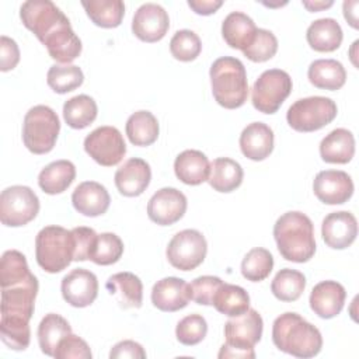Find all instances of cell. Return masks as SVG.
Returning <instances> with one entry per match:
<instances>
[{
  "mask_svg": "<svg viewBox=\"0 0 359 359\" xmlns=\"http://www.w3.org/2000/svg\"><path fill=\"white\" fill-rule=\"evenodd\" d=\"M0 338L14 351H24L31 341L29 320L38 294V279L29 271L27 258L17 250H7L0 259Z\"/></svg>",
  "mask_w": 359,
  "mask_h": 359,
  "instance_id": "1",
  "label": "cell"
},
{
  "mask_svg": "<svg viewBox=\"0 0 359 359\" xmlns=\"http://www.w3.org/2000/svg\"><path fill=\"white\" fill-rule=\"evenodd\" d=\"M20 18L48 49L52 59L69 65L81 53V41L69 18L49 0H28L20 8Z\"/></svg>",
  "mask_w": 359,
  "mask_h": 359,
  "instance_id": "2",
  "label": "cell"
},
{
  "mask_svg": "<svg viewBox=\"0 0 359 359\" xmlns=\"http://www.w3.org/2000/svg\"><path fill=\"white\" fill-rule=\"evenodd\" d=\"M275 346L296 358H313L323 346V337L317 327L306 321L297 313H283L272 325Z\"/></svg>",
  "mask_w": 359,
  "mask_h": 359,
  "instance_id": "3",
  "label": "cell"
},
{
  "mask_svg": "<svg viewBox=\"0 0 359 359\" xmlns=\"http://www.w3.org/2000/svg\"><path fill=\"white\" fill-rule=\"evenodd\" d=\"M273 237L280 255L292 262H307L316 252L314 227L309 216L292 210L273 224Z\"/></svg>",
  "mask_w": 359,
  "mask_h": 359,
  "instance_id": "4",
  "label": "cell"
},
{
  "mask_svg": "<svg viewBox=\"0 0 359 359\" xmlns=\"http://www.w3.org/2000/svg\"><path fill=\"white\" fill-rule=\"evenodd\" d=\"M209 76L213 97L220 107L236 109L245 104L248 80L245 67L240 59L231 56L216 59L210 66Z\"/></svg>",
  "mask_w": 359,
  "mask_h": 359,
  "instance_id": "5",
  "label": "cell"
},
{
  "mask_svg": "<svg viewBox=\"0 0 359 359\" xmlns=\"http://www.w3.org/2000/svg\"><path fill=\"white\" fill-rule=\"evenodd\" d=\"M264 321L261 314L248 309L245 313L237 317H231L224 324L226 342L219 351V358H241L254 359V345L259 342L262 337Z\"/></svg>",
  "mask_w": 359,
  "mask_h": 359,
  "instance_id": "6",
  "label": "cell"
},
{
  "mask_svg": "<svg viewBox=\"0 0 359 359\" xmlns=\"http://www.w3.org/2000/svg\"><path fill=\"white\" fill-rule=\"evenodd\" d=\"M35 258L38 265L49 273L66 269L74 258L72 230L62 226H46L36 234Z\"/></svg>",
  "mask_w": 359,
  "mask_h": 359,
  "instance_id": "7",
  "label": "cell"
},
{
  "mask_svg": "<svg viewBox=\"0 0 359 359\" xmlns=\"http://www.w3.org/2000/svg\"><path fill=\"white\" fill-rule=\"evenodd\" d=\"M60 122L48 105H35L24 116L22 142L34 154L49 153L57 140Z\"/></svg>",
  "mask_w": 359,
  "mask_h": 359,
  "instance_id": "8",
  "label": "cell"
},
{
  "mask_svg": "<svg viewBox=\"0 0 359 359\" xmlns=\"http://www.w3.org/2000/svg\"><path fill=\"white\" fill-rule=\"evenodd\" d=\"M337 112V104L331 98L316 95L294 101L286 112V121L297 132H314L331 123Z\"/></svg>",
  "mask_w": 359,
  "mask_h": 359,
  "instance_id": "9",
  "label": "cell"
},
{
  "mask_svg": "<svg viewBox=\"0 0 359 359\" xmlns=\"http://www.w3.org/2000/svg\"><path fill=\"white\" fill-rule=\"evenodd\" d=\"M292 79L280 69H269L261 73L252 86L251 101L262 114H275L292 93Z\"/></svg>",
  "mask_w": 359,
  "mask_h": 359,
  "instance_id": "10",
  "label": "cell"
},
{
  "mask_svg": "<svg viewBox=\"0 0 359 359\" xmlns=\"http://www.w3.org/2000/svg\"><path fill=\"white\" fill-rule=\"evenodd\" d=\"M39 212L36 194L25 185H13L1 191L0 220L7 227L28 224Z\"/></svg>",
  "mask_w": 359,
  "mask_h": 359,
  "instance_id": "11",
  "label": "cell"
},
{
  "mask_svg": "<svg viewBox=\"0 0 359 359\" xmlns=\"http://www.w3.org/2000/svg\"><path fill=\"white\" fill-rule=\"evenodd\" d=\"M208 252L205 236L194 229L178 231L167 245L165 255L168 262L180 271H192L198 268Z\"/></svg>",
  "mask_w": 359,
  "mask_h": 359,
  "instance_id": "12",
  "label": "cell"
},
{
  "mask_svg": "<svg viewBox=\"0 0 359 359\" xmlns=\"http://www.w3.org/2000/svg\"><path fill=\"white\" fill-rule=\"evenodd\" d=\"M84 150L100 165L112 167L125 157L126 144L115 126H100L86 136Z\"/></svg>",
  "mask_w": 359,
  "mask_h": 359,
  "instance_id": "13",
  "label": "cell"
},
{
  "mask_svg": "<svg viewBox=\"0 0 359 359\" xmlns=\"http://www.w3.org/2000/svg\"><path fill=\"white\" fill-rule=\"evenodd\" d=\"M187 196L177 188L158 189L147 203L149 219L160 226L177 223L187 212Z\"/></svg>",
  "mask_w": 359,
  "mask_h": 359,
  "instance_id": "14",
  "label": "cell"
},
{
  "mask_svg": "<svg viewBox=\"0 0 359 359\" xmlns=\"http://www.w3.org/2000/svg\"><path fill=\"white\" fill-rule=\"evenodd\" d=\"M170 28L168 13L156 3L142 4L132 20V32L143 42L163 39Z\"/></svg>",
  "mask_w": 359,
  "mask_h": 359,
  "instance_id": "15",
  "label": "cell"
},
{
  "mask_svg": "<svg viewBox=\"0 0 359 359\" xmlns=\"http://www.w3.org/2000/svg\"><path fill=\"white\" fill-rule=\"evenodd\" d=\"M313 191L323 203L341 205L348 202L353 195V181L345 171L324 170L316 175Z\"/></svg>",
  "mask_w": 359,
  "mask_h": 359,
  "instance_id": "16",
  "label": "cell"
},
{
  "mask_svg": "<svg viewBox=\"0 0 359 359\" xmlns=\"http://www.w3.org/2000/svg\"><path fill=\"white\" fill-rule=\"evenodd\" d=\"M63 299L73 307L90 306L98 294L97 276L84 268H77L69 272L60 285Z\"/></svg>",
  "mask_w": 359,
  "mask_h": 359,
  "instance_id": "17",
  "label": "cell"
},
{
  "mask_svg": "<svg viewBox=\"0 0 359 359\" xmlns=\"http://www.w3.org/2000/svg\"><path fill=\"white\" fill-rule=\"evenodd\" d=\"M321 236L325 244L334 250L348 248L358 236L356 217L346 210L327 215L321 224Z\"/></svg>",
  "mask_w": 359,
  "mask_h": 359,
  "instance_id": "18",
  "label": "cell"
},
{
  "mask_svg": "<svg viewBox=\"0 0 359 359\" xmlns=\"http://www.w3.org/2000/svg\"><path fill=\"white\" fill-rule=\"evenodd\" d=\"M115 185L123 196H139L150 184L151 170L150 165L139 157L126 160L115 172Z\"/></svg>",
  "mask_w": 359,
  "mask_h": 359,
  "instance_id": "19",
  "label": "cell"
},
{
  "mask_svg": "<svg viewBox=\"0 0 359 359\" xmlns=\"http://www.w3.org/2000/svg\"><path fill=\"white\" fill-rule=\"evenodd\" d=\"M191 300L189 285L175 276L157 280L151 289V303L161 311H178Z\"/></svg>",
  "mask_w": 359,
  "mask_h": 359,
  "instance_id": "20",
  "label": "cell"
},
{
  "mask_svg": "<svg viewBox=\"0 0 359 359\" xmlns=\"http://www.w3.org/2000/svg\"><path fill=\"white\" fill-rule=\"evenodd\" d=\"M346 299L345 287L335 280L317 283L310 293V307L321 318H332L341 313Z\"/></svg>",
  "mask_w": 359,
  "mask_h": 359,
  "instance_id": "21",
  "label": "cell"
},
{
  "mask_svg": "<svg viewBox=\"0 0 359 359\" xmlns=\"http://www.w3.org/2000/svg\"><path fill=\"white\" fill-rule=\"evenodd\" d=\"M73 208L88 217L104 215L111 203L109 194L104 185L95 181H84L72 194Z\"/></svg>",
  "mask_w": 359,
  "mask_h": 359,
  "instance_id": "22",
  "label": "cell"
},
{
  "mask_svg": "<svg viewBox=\"0 0 359 359\" xmlns=\"http://www.w3.org/2000/svg\"><path fill=\"white\" fill-rule=\"evenodd\" d=\"M241 153L254 161L265 160L273 150V132L262 122L247 125L240 135Z\"/></svg>",
  "mask_w": 359,
  "mask_h": 359,
  "instance_id": "23",
  "label": "cell"
},
{
  "mask_svg": "<svg viewBox=\"0 0 359 359\" xmlns=\"http://www.w3.org/2000/svg\"><path fill=\"white\" fill-rule=\"evenodd\" d=\"M105 287L122 309H139L143 300V283L132 272H118L108 278Z\"/></svg>",
  "mask_w": 359,
  "mask_h": 359,
  "instance_id": "24",
  "label": "cell"
},
{
  "mask_svg": "<svg viewBox=\"0 0 359 359\" xmlns=\"http://www.w3.org/2000/svg\"><path fill=\"white\" fill-rule=\"evenodd\" d=\"M355 154V137L351 130L337 128L320 143V156L325 163L346 164Z\"/></svg>",
  "mask_w": 359,
  "mask_h": 359,
  "instance_id": "25",
  "label": "cell"
},
{
  "mask_svg": "<svg viewBox=\"0 0 359 359\" xmlns=\"http://www.w3.org/2000/svg\"><path fill=\"white\" fill-rule=\"evenodd\" d=\"M210 163L199 150H184L174 161L177 178L187 185H199L208 181Z\"/></svg>",
  "mask_w": 359,
  "mask_h": 359,
  "instance_id": "26",
  "label": "cell"
},
{
  "mask_svg": "<svg viewBox=\"0 0 359 359\" xmlns=\"http://www.w3.org/2000/svg\"><path fill=\"white\" fill-rule=\"evenodd\" d=\"M307 42L317 52H334L342 42V28L334 18H318L313 21L306 32Z\"/></svg>",
  "mask_w": 359,
  "mask_h": 359,
  "instance_id": "27",
  "label": "cell"
},
{
  "mask_svg": "<svg viewBox=\"0 0 359 359\" xmlns=\"http://www.w3.org/2000/svg\"><path fill=\"white\" fill-rule=\"evenodd\" d=\"M257 32L255 22L241 11L230 13L222 24V35L226 43L233 49L244 50Z\"/></svg>",
  "mask_w": 359,
  "mask_h": 359,
  "instance_id": "28",
  "label": "cell"
},
{
  "mask_svg": "<svg viewBox=\"0 0 359 359\" xmlns=\"http://www.w3.org/2000/svg\"><path fill=\"white\" fill-rule=\"evenodd\" d=\"M309 81L321 90H339L346 81V72L335 59H318L310 63L307 70Z\"/></svg>",
  "mask_w": 359,
  "mask_h": 359,
  "instance_id": "29",
  "label": "cell"
},
{
  "mask_svg": "<svg viewBox=\"0 0 359 359\" xmlns=\"http://www.w3.org/2000/svg\"><path fill=\"white\" fill-rule=\"evenodd\" d=\"M76 178V167L69 160H56L48 164L38 175L39 188L48 195L65 192Z\"/></svg>",
  "mask_w": 359,
  "mask_h": 359,
  "instance_id": "30",
  "label": "cell"
},
{
  "mask_svg": "<svg viewBox=\"0 0 359 359\" xmlns=\"http://www.w3.org/2000/svg\"><path fill=\"white\" fill-rule=\"evenodd\" d=\"M241 165L229 157H219L212 161L208 182L217 192H231L243 182Z\"/></svg>",
  "mask_w": 359,
  "mask_h": 359,
  "instance_id": "31",
  "label": "cell"
},
{
  "mask_svg": "<svg viewBox=\"0 0 359 359\" xmlns=\"http://www.w3.org/2000/svg\"><path fill=\"white\" fill-rule=\"evenodd\" d=\"M126 135L135 146H150L158 137V121L149 111H137L126 121Z\"/></svg>",
  "mask_w": 359,
  "mask_h": 359,
  "instance_id": "32",
  "label": "cell"
},
{
  "mask_svg": "<svg viewBox=\"0 0 359 359\" xmlns=\"http://www.w3.org/2000/svg\"><path fill=\"white\" fill-rule=\"evenodd\" d=\"M69 334H72V327L62 316L55 313L46 314L38 325L41 351L48 356H53L59 342Z\"/></svg>",
  "mask_w": 359,
  "mask_h": 359,
  "instance_id": "33",
  "label": "cell"
},
{
  "mask_svg": "<svg viewBox=\"0 0 359 359\" xmlns=\"http://www.w3.org/2000/svg\"><path fill=\"white\" fill-rule=\"evenodd\" d=\"M88 18L101 28L121 25L125 15V4L121 0H90L81 1Z\"/></svg>",
  "mask_w": 359,
  "mask_h": 359,
  "instance_id": "34",
  "label": "cell"
},
{
  "mask_svg": "<svg viewBox=\"0 0 359 359\" xmlns=\"http://www.w3.org/2000/svg\"><path fill=\"white\" fill-rule=\"evenodd\" d=\"M212 306L224 316L237 317L250 309V296L244 287L223 282L213 297Z\"/></svg>",
  "mask_w": 359,
  "mask_h": 359,
  "instance_id": "35",
  "label": "cell"
},
{
  "mask_svg": "<svg viewBox=\"0 0 359 359\" xmlns=\"http://www.w3.org/2000/svg\"><path fill=\"white\" fill-rule=\"evenodd\" d=\"M97 104L86 94L72 97L63 104L65 122L73 129H84L97 118Z\"/></svg>",
  "mask_w": 359,
  "mask_h": 359,
  "instance_id": "36",
  "label": "cell"
},
{
  "mask_svg": "<svg viewBox=\"0 0 359 359\" xmlns=\"http://www.w3.org/2000/svg\"><path fill=\"white\" fill-rule=\"evenodd\" d=\"M306 289V276L296 269H280L271 283V292L280 302L297 300Z\"/></svg>",
  "mask_w": 359,
  "mask_h": 359,
  "instance_id": "37",
  "label": "cell"
},
{
  "mask_svg": "<svg viewBox=\"0 0 359 359\" xmlns=\"http://www.w3.org/2000/svg\"><path fill=\"white\" fill-rule=\"evenodd\" d=\"M46 81L55 93L66 94L83 84L84 74L76 65H53L48 70Z\"/></svg>",
  "mask_w": 359,
  "mask_h": 359,
  "instance_id": "38",
  "label": "cell"
},
{
  "mask_svg": "<svg viewBox=\"0 0 359 359\" xmlns=\"http://www.w3.org/2000/svg\"><path fill=\"white\" fill-rule=\"evenodd\" d=\"M273 268L272 254L262 248L255 247L250 250L241 262V273L247 280L261 282L269 276Z\"/></svg>",
  "mask_w": 359,
  "mask_h": 359,
  "instance_id": "39",
  "label": "cell"
},
{
  "mask_svg": "<svg viewBox=\"0 0 359 359\" xmlns=\"http://www.w3.org/2000/svg\"><path fill=\"white\" fill-rule=\"evenodd\" d=\"M123 254V243L115 233H101L97 236L90 259L97 265H112Z\"/></svg>",
  "mask_w": 359,
  "mask_h": 359,
  "instance_id": "40",
  "label": "cell"
},
{
  "mask_svg": "<svg viewBox=\"0 0 359 359\" xmlns=\"http://www.w3.org/2000/svg\"><path fill=\"white\" fill-rule=\"evenodd\" d=\"M202 50L201 38L191 29L177 31L170 41L171 55L181 62H191L199 56Z\"/></svg>",
  "mask_w": 359,
  "mask_h": 359,
  "instance_id": "41",
  "label": "cell"
},
{
  "mask_svg": "<svg viewBox=\"0 0 359 359\" xmlns=\"http://www.w3.org/2000/svg\"><path fill=\"white\" fill-rule=\"evenodd\" d=\"M278 50L276 36L264 28H257V32L250 45L243 50L244 56L251 62H266L275 56Z\"/></svg>",
  "mask_w": 359,
  "mask_h": 359,
  "instance_id": "42",
  "label": "cell"
},
{
  "mask_svg": "<svg viewBox=\"0 0 359 359\" xmlns=\"http://www.w3.org/2000/svg\"><path fill=\"white\" fill-rule=\"evenodd\" d=\"M208 334V323L201 314H189L184 317L175 328L177 339L187 346L199 344Z\"/></svg>",
  "mask_w": 359,
  "mask_h": 359,
  "instance_id": "43",
  "label": "cell"
},
{
  "mask_svg": "<svg viewBox=\"0 0 359 359\" xmlns=\"http://www.w3.org/2000/svg\"><path fill=\"white\" fill-rule=\"evenodd\" d=\"M222 285H223V280L217 276H210V275L199 276L189 283L191 300H194L196 304L212 306L213 297Z\"/></svg>",
  "mask_w": 359,
  "mask_h": 359,
  "instance_id": "44",
  "label": "cell"
},
{
  "mask_svg": "<svg viewBox=\"0 0 359 359\" xmlns=\"http://www.w3.org/2000/svg\"><path fill=\"white\" fill-rule=\"evenodd\" d=\"M93 353L84 339L74 334L66 335L57 345L53 358L56 359H91Z\"/></svg>",
  "mask_w": 359,
  "mask_h": 359,
  "instance_id": "45",
  "label": "cell"
},
{
  "mask_svg": "<svg viewBox=\"0 0 359 359\" xmlns=\"http://www.w3.org/2000/svg\"><path fill=\"white\" fill-rule=\"evenodd\" d=\"M73 240H74V258L73 261H86L90 259V254L93 251L97 233L91 227L80 226L72 229Z\"/></svg>",
  "mask_w": 359,
  "mask_h": 359,
  "instance_id": "46",
  "label": "cell"
},
{
  "mask_svg": "<svg viewBox=\"0 0 359 359\" xmlns=\"http://www.w3.org/2000/svg\"><path fill=\"white\" fill-rule=\"evenodd\" d=\"M20 62V49L14 39L1 35L0 38V70H13Z\"/></svg>",
  "mask_w": 359,
  "mask_h": 359,
  "instance_id": "47",
  "label": "cell"
},
{
  "mask_svg": "<svg viewBox=\"0 0 359 359\" xmlns=\"http://www.w3.org/2000/svg\"><path fill=\"white\" fill-rule=\"evenodd\" d=\"M111 359H122V358H132V359H143L146 358V352L143 346L135 341L126 339L118 342L109 352Z\"/></svg>",
  "mask_w": 359,
  "mask_h": 359,
  "instance_id": "48",
  "label": "cell"
},
{
  "mask_svg": "<svg viewBox=\"0 0 359 359\" xmlns=\"http://www.w3.org/2000/svg\"><path fill=\"white\" fill-rule=\"evenodd\" d=\"M188 6L199 15H210L223 6V1L222 0H189Z\"/></svg>",
  "mask_w": 359,
  "mask_h": 359,
  "instance_id": "49",
  "label": "cell"
},
{
  "mask_svg": "<svg viewBox=\"0 0 359 359\" xmlns=\"http://www.w3.org/2000/svg\"><path fill=\"white\" fill-rule=\"evenodd\" d=\"M359 3L358 1H344L342 7H344V17L345 20L349 22V25L352 28H358V13H356V8H358Z\"/></svg>",
  "mask_w": 359,
  "mask_h": 359,
  "instance_id": "50",
  "label": "cell"
},
{
  "mask_svg": "<svg viewBox=\"0 0 359 359\" xmlns=\"http://www.w3.org/2000/svg\"><path fill=\"white\" fill-rule=\"evenodd\" d=\"M334 3L332 1H303V6L309 10V11H318V10H324L331 7Z\"/></svg>",
  "mask_w": 359,
  "mask_h": 359,
  "instance_id": "51",
  "label": "cell"
}]
</instances>
